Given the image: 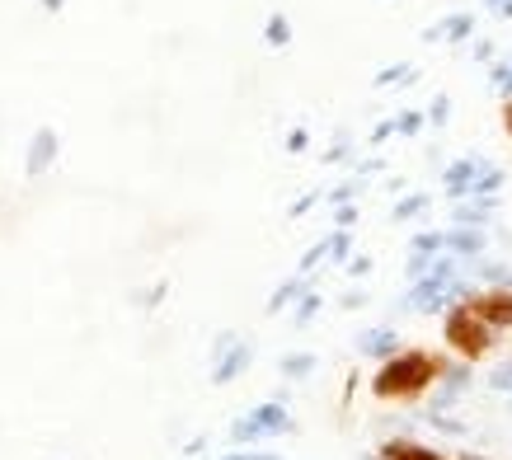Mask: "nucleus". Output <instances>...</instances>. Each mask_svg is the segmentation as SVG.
Wrapping results in <instances>:
<instances>
[{
  "instance_id": "1",
  "label": "nucleus",
  "mask_w": 512,
  "mask_h": 460,
  "mask_svg": "<svg viewBox=\"0 0 512 460\" xmlns=\"http://www.w3.org/2000/svg\"><path fill=\"white\" fill-rule=\"evenodd\" d=\"M437 371L442 367H437L428 353H395L386 367H381V376L372 381V390L381 399H414L433 385Z\"/></svg>"
},
{
  "instance_id": "2",
  "label": "nucleus",
  "mask_w": 512,
  "mask_h": 460,
  "mask_svg": "<svg viewBox=\"0 0 512 460\" xmlns=\"http://www.w3.org/2000/svg\"><path fill=\"white\" fill-rule=\"evenodd\" d=\"M447 343L456 348V353H466V357H484L489 353V343H494V334H489V324L475 320V315L461 306L447 320Z\"/></svg>"
},
{
  "instance_id": "3",
  "label": "nucleus",
  "mask_w": 512,
  "mask_h": 460,
  "mask_svg": "<svg viewBox=\"0 0 512 460\" xmlns=\"http://www.w3.org/2000/svg\"><path fill=\"white\" fill-rule=\"evenodd\" d=\"M287 428V414H282L278 404H264V409H254L245 423H235V442H254V437H264V432H282Z\"/></svg>"
},
{
  "instance_id": "4",
  "label": "nucleus",
  "mask_w": 512,
  "mask_h": 460,
  "mask_svg": "<svg viewBox=\"0 0 512 460\" xmlns=\"http://www.w3.org/2000/svg\"><path fill=\"white\" fill-rule=\"evenodd\" d=\"M470 315L484 324H512V296L508 292H489V296H475L470 301Z\"/></svg>"
},
{
  "instance_id": "5",
  "label": "nucleus",
  "mask_w": 512,
  "mask_h": 460,
  "mask_svg": "<svg viewBox=\"0 0 512 460\" xmlns=\"http://www.w3.org/2000/svg\"><path fill=\"white\" fill-rule=\"evenodd\" d=\"M52 155H57V132L43 127V132H33V146H29V174H43L52 165Z\"/></svg>"
},
{
  "instance_id": "6",
  "label": "nucleus",
  "mask_w": 512,
  "mask_h": 460,
  "mask_svg": "<svg viewBox=\"0 0 512 460\" xmlns=\"http://www.w3.org/2000/svg\"><path fill=\"white\" fill-rule=\"evenodd\" d=\"M381 456L386 460H447L442 451H428V446H414V442H390Z\"/></svg>"
},
{
  "instance_id": "7",
  "label": "nucleus",
  "mask_w": 512,
  "mask_h": 460,
  "mask_svg": "<svg viewBox=\"0 0 512 460\" xmlns=\"http://www.w3.org/2000/svg\"><path fill=\"white\" fill-rule=\"evenodd\" d=\"M395 343H400V338L390 334V329H372V334H362V353L390 357V353H395Z\"/></svg>"
},
{
  "instance_id": "8",
  "label": "nucleus",
  "mask_w": 512,
  "mask_h": 460,
  "mask_svg": "<svg viewBox=\"0 0 512 460\" xmlns=\"http://www.w3.org/2000/svg\"><path fill=\"white\" fill-rule=\"evenodd\" d=\"M240 367H249V348H235V353L221 362V367H217V381H231Z\"/></svg>"
},
{
  "instance_id": "9",
  "label": "nucleus",
  "mask_w": 512,
  "mask_h": 460,
  "mask_svg": "<svg viewBox=\"0 0 512 460\" xmlns=\"http://www.w3.org/2000/svg\"><path fill=\"white\" fill-rule=\"evenodd\" d=\"M268 43H273V47H287V43H292V24H287L282 15L268 19Z\"/></svg>"
},
{
  "instance_id": "10",
  "label": "nucleus",
  "mask_w": 512,
  "mask_h": 460,
  "mask_svg": "<svg viewBox=\"0 0 512 460\" xmlns=\"http://www.w3.org/2000/svg\"><path fill=\"white\" fill-rule=\"evenodd\" d=\"M292 296H296V282H287V287H282V292L273 296V306H268V310H282V306H287V301H292Z\"/></svg>"
},
{
  "instance_id": "11",
  "label": "nucleus",
  "mask_w": 512,
  "mask_h": 460,
  "mask_svg": "<svg viewBox=\"0 0 512 460\" xmlns=\"http://www.w3.org/2000/svg\"><path fill=\"white\" fill-rule=\"evenodd\" d=\"M287 371H292V376H301V371H311V357H287Z\"/></svg>"
},
{
  "instance_id": "12",
  "label": "nucleus",
  "mask_w": 512,
  "mask_h": 460,
  "mask_svg": "<svg viewBox=\"0 0 512 460\" xmlns=\"http://www.w3.org/2000/svg\"><path fill=\"white\" fill-rule=\"evenodd\" d=\"M494 390H512V367L494 371Z\"/></svg>"
},
{
  "instance_id": "13",
  "label": "nucleus",
  "mask_w": 512,
  "mask_h": 460,
  "mask_svg": "<svg viewBox=\"0 0 512 460\" xmlns=\"http://www.w3.org/2000/svg\"><path fill=\"white\" fill-rule=\"evenodd\" d=\"M494 80H498V90H512V66H498Z\"/></svg>"
},
{
  "instance_id": "14",
  "label": "nucleus",
  "mask_w": 512,
  "mask_h": 460,
  "mask_svg": "<svg viewBox=\"0 0 512 460\" xmlns=\"http://www.w3.org/2000/svg\"><path fill=\"white\" fill-rule=\"evenodd\" d=\"M503 127H508V137H512V104L503 108Z\"/></svg>"
},
{
  "instance_id": "15",
  "label": "nucleus",
  "mask_w": 512,
  "mask_h": 460,
  "mask_svg": "<svg viewBox=\"0 0 512 460\" xmlns=\"http://www.w3.org/2000/svg\"><path fill=\"white\" fill-rule=\"evenodd\" d=\"M498 15H512V0H498Z\"/></svg>"
},
{
  "instance_id": "16",
  "label": "nucleus",
  "mask_w": 512,
  "mask_h": 460,
  "mask_svg": "<svg viewBox=\"0 0 512 460\" xmlns=\"http://www.w3.org/2000/svg\"><path fill=\"white\" fill-rule=\"evenodd\" d=\"M66 0H43V10H62Z\"/></svg>"
}]
</instances>
